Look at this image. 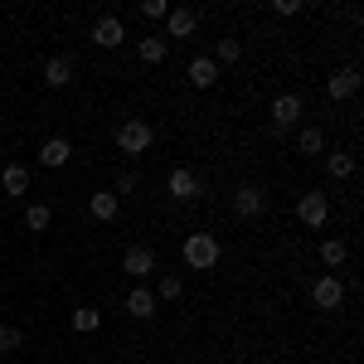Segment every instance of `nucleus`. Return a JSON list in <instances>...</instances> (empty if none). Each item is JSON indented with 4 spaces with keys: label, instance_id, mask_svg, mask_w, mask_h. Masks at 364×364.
Returning <instances> with one entry per match:
<instances>
[{
    "label": "nucleus",
    "instance_id": "1",
    "mask_svg": "<svg viewBox=\"0 0 364 364\" xmlns=\"http://www.w3.org/2000/svg\"><path fill=\"white\" fill-rule=\"evenodd\" d=\"M185 267H195V272H209V267H219V233H190L185 238Z\"/></svg>",
    "mask_w": 364,
    "mask_h": 364
},
{
    "label": "nucleus",
    "instance_id": "2",
    "mask_svg": "<svg viewBox=\"0 0 364 364\" xmlns=\"http://www.w3.org/2000/svg\"><path fill=\"white\" fill-rule=\"evenodd\" d=\"M117 146H122V156H146V151L156 146V127L141 122V117H127V122L117 127Z\"/></svg>",
    "mask_w": 364,
    "mask_h": 364
},
{
    "label": "nucleus",
    "instance_id": "3",
    "mask_svg": "<svg viewBox=\"0 0 364 364\" xmlns=\"http://www.w3.org/2000/svg\"><path fill=\"white\" fill-rule=\"evenodd\" d=\"M228 204H233L238 219H257V214H267V190L262 185H238Z\"/></svg>",
    "mask_w": 364,
    "mask_h": 364
},
{
    "label": "nucleus",
    "instance_id": "4",
    "mask_svg": "<svg viewBox=\"0 0 364 364\" xmlns=\"http://www.w3.org/2000/svg\"><path fill=\"white\" fill-rule=\"evenodd\" d=\"M311 301H316L321 311H340V306H345V282H340L336 272L316 277V287H311Z\"/></svg>",
    "mask_w": 364,
    "mask_h": 364
},
{
    "label": "nucleus",
    "instance_id": "5",
    "mask_svg": "<svg viewBox=\"0 0 364 364\" xmlns=\"http://www.w3.org/2000/svg\"><path fill=\"white\" fill-rule=\"evenodd\" d=\"M122 272H127V277H136V282H146L151 272H156V252L146 248V243H132V248L122 252Z\"/></svg>",
    "mask_w": 364,
    "mask_h": 364
},
{
    "label": "nucleus",
    "instance_id": "6",
    "mask_svg": "<svg viewBox=\"0 0 364 364\" xmlns=\"http://www.w3.org/2000/svg\"><path fill=\"white\" fill-rule=\"evenodd\" d=\"M166 190H170V199H180V204H195L199 199V175L190 166H175L170 180H166Z\"/></svg>",
    "mask_w": 364,
    "mask_h": 364
},
{
    "label": "nucleus",
    "instance_id": "7",
    "mask_svg": "<svg viewBox=\"0 0 364 364\" xmlns=\"http://www.w3.org/2000/svg\"><path fill=\"white\" fill-rule=\"evenodd\" d=\"M301 112H306V102H301V92H282L277 102H272V127H296L301 122Z\"/></svg>",
    "mask_w": 364,
    "mask_h": 364
},
{
    "label": "nucleus",
    "instance_id": "8",
    "mask_svg": "<svg viewBox=\"0 0 364 364\" xmlns=\"http://www.w3.org/2000/svg\"><path fill=\"white\" fill-rule=\"evenodd\" d=\"M355 92H360V68H355V63H350V68H336L331 83H326V97H331V102H345V97H355Z\"/></svg>",
    "mask_w": 364,
    "mask_h": 364
},
{
    "label": "nucleus",
    "instance_id": "9",
    "mask_svg": "<svg viewBox=\"0 0 364 364\" xmlns=\"http://www.w3.org/2000/svg\"><path fill=\"white\" fill-rule=\"evenodd\" d=\"M296 219H301L306 228H321L326 219H331V199L326 195H301L296 199Z\"/></svg>",
    "mask_w": 364,
    "mask_h": 364
},
{
    "label": "nucleus",
    "instance_id": "10",
    "mask_svg": "<svg viewBox=\"0 0 364 364\" xmlns=\"http://www.w3.org/2000/svg\"><path fill=\"white\" fill-rule=\"evenodd\" d=\"M195 25H199V15L180 5V10H170V15H166V34H161V39H190Z\"/></svg>",
    "mask_w": 364,
    "mask_h": 364
},
{
    "label": "nucleus",
    "instance_id": "11",
    "mask_svg": "<svg viewBox=\"0 0 364 364\" xmlns=\"http://www.w3.org/2000/svg\"><path fill=\"white\" fill-rule=\"evenodd\" d=\"M122 39H127L122 20H117V15H97V25H92V44H102V49H117Z\"/></svg>",
    "mask_w": 364,
    "mask_h": 364
},
{
    "label": "nucleus",
    "instance_id": "12",
    "mask_svg": "<svg viewBox=\"0 0 364 364\" xmlns=\"http://www.w3.org/2000/svg\"><path fill=\"white\" fill-rule=\"evenodd\" d=\"M127 311H132L136 321H151V316H156V291H151L146 282H136V287L127 291Z\"/></svg>",
    "mask_w": 364,
    "mask_h": 364
},
{
    "label": "nucleus",
    "instance_id": "13",
    "mask_svg": "<svg viewBox=\"0 0 364 364\" xmlns=\"http://www.w3.org/2000/svg\"><path fill=\"white\" fill-rule=\"evenodd\" d=\"M68 156H73V146H68V136H49L44 146H39V166H49V170L68 166Z\"/></svg>",
    "mask_w": 364,
    "mask_h": 364
},
{
    "label": "nucleus",
    "instance_id": "14",
    "mask_svg": "<svg viewBox=\"0 0 364 364\" xmlns=\"http://www.w3.org/2000/svg\"><path fill=\"white\" fill-rule=\"evenodd\" d=\"M87 214H92V219H102V224H112L117 214H122V199H117L112 190H97V195L87 199Z\"/></svg>",
    "mask_w": 364,
    "mask_h": 364
},
{
    "label": "nucleus",
    "instance_id": "15",
    "mask_svg": "<svg viewBox=\"0 0 364 364\" xmlns=\"http://www.w3.org/2000/svg\"><path fill=\"white\" fill-rule=\"evenodd\" d=\"M44 83L49 87H68L73 83V58H63V54L49 58V63H44Z\"/></svg>",
    "mask_w": 364,
    "mask_h": 364
},
{
    "label": "nucleus",
    "instance_id": "16",
    "mask_svg": "<svg viewBox=\"0 0 364 364\" xmlns=\"http://www.w3.org/2000/svg\"><path fill=\"white\" fill-rule=\"evenodd\" d=\"M136 49H141V63H166V54H170V44L161 34H141Z\"/></svg>",
    "mask_w": 364,
    "mask_h": 364
},
{
    "label": "nucleus",
    "instance_id": "17",
    "mask_svg": "<svg viewBox=\"0 0 364 364\" xmlns=\"http://www.w3.org/2000/svg\"><path fill=\"white\" fill-rule=\"evenodd\" d=\"M185 78H190L195 87H214V83H219V63H214V58H195Z\"/></svg>",
    "mask_w": 364,
    "mask_h": 364
},
{
    "label": "nucleus",
    "instance_id": "18",
    "mask_svg": "<svg viewBox=\"0 0 364 364\" xmlns=\"http://www.w3.org/2000/svg\"><path fill=\"white\" fill-rule=\"evenodd\" d=\"M296 151H301V156H321V151H326V132H321V127H301V132H296Z\"/></svg>",
    "mask_w": 364,
    "mask_h": 364
},
{
    "label": "nucleus",
    "instance_id": "19",
    "mask_svg": "<svg viewBox=\"0 0 364 364\" xmlns=\"http://www.w3.org/2000/svg\"><path fill=\"white\" fill-rule=\"evenodd\" d=\"M345 257H350V243H345V238H326V243H321V262H326L331 272L345 267Z\"/></svg>",
    "mask_w": 364,
    "mask_h": 364
},
{
    "label": "nucleus",
    "instance_id": "20",
    "mask_svg": "<svg viewBox=\"0 0 364 364\" xmlns=\"http://www.w3.org/2000/svg\"><path fill=\"white\" fill-rule=\"evenodd\" d=\"M0 185H5V195H25L29 190V170L25 166H5L0 170Z\"/></svg>",
    "mask_w": 364,
    "mask_h": 364
},
{
    "label": "nucleus",
    "instance_id": "21",
    "mask_svg": "<svg viewBox=\"0 0 364 364\" xmlns=\"http://www.w3.org/2000/svg\"><path fill=\"white\" fill-rule=\"evenodd\" d=\"M49 224H54V209H49V204H29L25 209V228L29 233H44Z\"/></svg>",
    "mask_w": 364,
    "mask_h": 364
},
{
    "label": "nucleus",
    "instance_id": "22",
    "mask_svg": "<svg viewBox=\"0 0 364 364\" xmlns=\"http://www.w3.org/2000/svg\"><path fill=\"white\" fill-rule=\"evenodd\" d=\"M97 326H102V311L97 306H78L73 311V331H78V336H92Z\"/></svg>",
    "mask_w": 364,
    "mask_h": 364
},
{
    "label": "nucleus",
    "instance_id": "23",
    "mask_svg": "<svg viewBox=\"0 0 364 364\" xmlns=\"http://www.w3.org/2000/svg\"><path fill=\"white\" fill-rule=\"evenodd\" d=\"M326 175H331V180H350V175H355V156H345V151L326 156Z\"/></svg>",
    "mask_w": 364,
    "mask_h": 364
},
{
    "label": "nucleus",
    "instance_id": "24",
    "mask_svg": "<svg viewBox=\"0 0 364 364\" xmlns=\"http://www.w3.org/2000/svg\"><path fill=\"white\" fill-rule=\"evenodd\" d=\"M185 296V282L180 277H161L156 282V301H180Z\"/></svg>",
    "mask_w": 364,
    "mask_h": 364
},
{
    "label": "nucleus",
    "instance_id": "25",
    "mask_svg": "<svg viewBox=\"0 0 364 364\" xmlns=\"http://www.w3.org/2000/svg\"><path fill=\"white\" fill-rule=\"evenodd\" d=\"M25 345V336H20V326H0V355H15Z\"/></svg>",
    "mask_w": 364,
    "mask_h": 364
},
{
    "label": "nucleus",
    "instance_id": "26",
    "mask_svg": "<svg viewBox=\"0 0 364 364\" xmlns=\"http://www.w3.org/2000/svg\"><path fill=\"white\" fill-rule=\"evenodd\" d=\"M243 58V44L238 39H219V54H214V63H238Z\"/></svg>",
    "mask_w": 364,
    "mask_h": 364
},
{
    "label": "nucleus",
    "instance_id": "27",
    "mask_svg": "<svg viewBox=\"0 0 364 364\" xmlns=\"http://www.w3.org/2000/svg\"><path fill=\"white\" fill-rule=\"evenodd\" d=\"M141 15H146V20H166L170 5H166V0H141Z\"/></svg>",
    "mask_w": 364,
    "mask_h": 364
},
{
    "label": "nucleus",
    "instance_id": "28",
    "mask_svg": "<svg viewBox=\"0 0 364 364\" xmlns=\"http://www.w3.org/2000/svg\"><path fill=\"white\" fill-rule=\"evenodd\" d=\"M132 190H136V175H132V170H122V175H117V190H112V195L122 199V195H132Z\"/></svg>",
    "mask_w": 364,
    "mask_h": 364
},
{
    "label": "nucleus",
    "instance_id": "29",
    "mask_svg": "<svg viewBox=\"0 0 364 364\" xmlns=\"http://www.w3.org/2000/svg\"><path fill=\"white\" fill-rule=\"evenodd\" d=\"M272 10H277L282 20H291V15H301V0H277V5H272Z\"/></svg>",
    "mask_w": 364,
    "mask_h": 364
}]
</instances>
